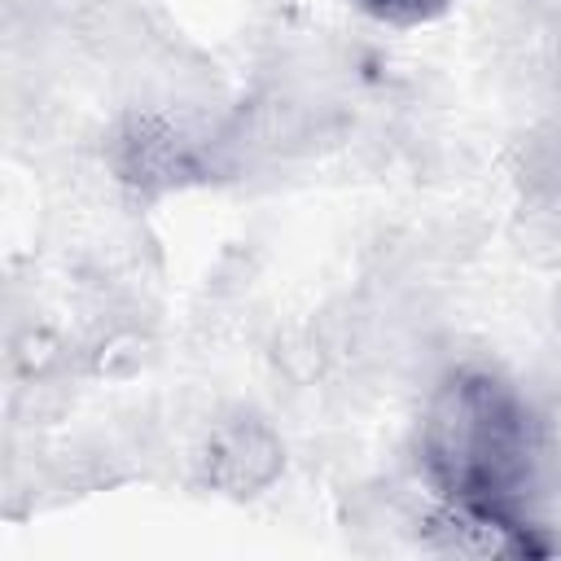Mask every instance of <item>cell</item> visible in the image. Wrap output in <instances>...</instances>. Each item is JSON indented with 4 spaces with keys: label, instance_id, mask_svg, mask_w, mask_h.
I'll list each match as a JSON object with an SVG mask.
<instances>
[{
    "label": "cell",
    "instance_id": "obj_4",
    "mask_svg": "<svg viewBox=\"0 0 561 561\" xmlns=\"http://www.w3.org/2000/svg\"><path fill=\"white\" fill-rule=\"evenodd\" d=\"M373 22L386 26H425L434 18H443L456 0H355Z\"/></svg>",
    "mask_w": 561,
    "mask_h": 561
},
{
    "label": "cell",
    "instance_id": "obj_2",
    "mask_svg": "<svg viewBox=\"0 0 561 561\" xmlns=\"http://www.w3.org/2000/svg\"><path fill=\"white\" fill-rule=\"evenodd\" d=\"M110 158H114L118 180H127L131 188H145V193L180 188V184L197 180V171H202L197 140L184 127H175L171 118H153V114L127 118L123 131L114 136Z\"/></svg>",
    "mask_w": 561,
    "mask_h": 561
},
{
    "label": "cell",
    "instance_id": "obj_3",
    "mask_svg": "<svg viewBox=\"0 0 561 561\" xmlns=\"http://www.w3.org/2000/svg\"><path fill=\"white\" fill-rule=\"evenodd\" d=\"M280 473V438L259 416H228L215 425L206 447V478L224 495H254Z\"/></svg>",
    "mask_w": 561,
    "mask_h": 561
},
{
    "label": "cell",
    "instance_id": "obj_1",
    "mask_svg": "<svg viewBox=\"0 0 561 561\" xmlns=\"http://www.w3.org/2000/svg\"><path fill=\"white\" fill-rule=\"evenodd\" d=\"M535 460V416L504 377L460 368L430 394L421 416V469L443 500V526L460 552H543L526 517Z\"/></svg>",
    "mask_w": 561,
    "mask_h": 561
}]
</instances>
